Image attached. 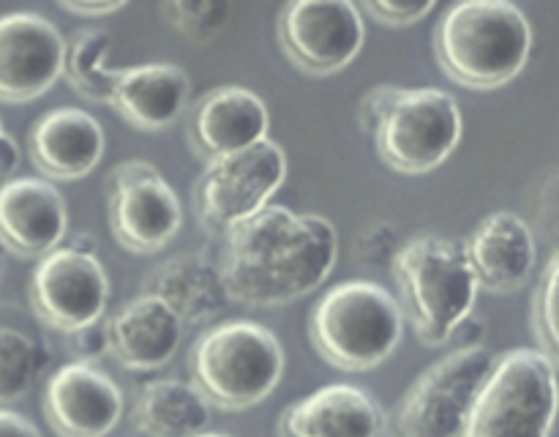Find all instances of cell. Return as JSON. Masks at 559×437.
I'll return each instance as SVG.
<instances>
[{"label":"cell","instance_id":"cell-1","mask_svg":"<svg viewBox=\"0 0 559 437\" xmlns=\"http://www.w3.org/2000/svg\"><path fill=\"white\" fill-rule=\"evenodd\" d=\"M338 260V233L320 213L265 205L224 233L222 276L229 300L271 309L314 293Z\"/></svg>","mask_w":559,"mask_h":437},{"label":"cell","instance_id":"cell-2","mask_svg":"<svg viewBox=\"0 0 559 437\" xmlns=\"http://www.w3.org/2000/svg\"><path fill=\"white\" fill-rule=\"evenodd\" d=\"M533 55V25L511 0H462L435 27L442 74L469 91H497L516 80Z\"/></svg>","mask_w":559,"mask_h":437},{"label":"cell","instance_id":"cell-3","mask_svg":"<svg viewBox=\"0 0 559 437\" xmlns=\"http://www.w3.org/2000/svg\"><path fill=\"white\" fill-rule=\"evenodd\" d=\"M399 306L426 347H445L453 328L473 315L478 279L462 244L445 235H413L393 255Z\"/></svg>","mask_w":559,"mask_h":437},{"label":"cell","instance_id":"cell-4","mask_svg":"<svg viewBox=\"0 0 559 437\" xmlns=\"http://www.w3.org/2000/svg\"><path fill=\"white\" fill-rule=\"evenodd\" d=\"M309 336L322 361L342 371L385 364L404 336L399 300L371 279L336 284L311 309Z\"/></svg>","mask_w":559,"mask_h":437},{"label":"cell","instance_id":"cell-5","mask_svg":"<svg viewBox=\"0 0 559 437\" xmlns=\"http://www.w3.org/2000/svg\"><path fill=\"white\" fill-rule=\"evenodd\" d=\"M189 366L207 402L222 410H249L276 391L287 358L271 328L224 320L197 339Z\"/></svg>","mask_w":559,"mask_h":437},{"label":"cell","instance_id":"cell-6","mask_svg":"<svg viewBox=\"0 0 559 437\" xmlns=\"http://www.w3.org/2000/svg\"><path fill=\"white\" fill-rule=\"evenodd\" d=\"M557 415V361L533 347L495 358L475 393L462 437H551Z\"/></svg>","mask_w":559,"mask_h":437},{"label":"cell","instance_id":"cell-7","mask_svg":"<svg viewBox=\"0 0 559 437\" xmlns=\"http://www.w3.org/2000/svg\"><path fill=\"white\" fill-rule=\"evenodd\" d=\"M464 120L453 93L440 87H402L374 129L377 153L402 175L442 167L462 142Z\"/></svg>","mask_w":559,"mask_h":437},{"label":"cell","instance_id":"cell-8","mask_svg":"<svg viewBox=\"0 0 559 437\" xmlns=\"http://www.w3.org/2000/svg\"><path fill=\"white\" fill-rule=\"evenodd\" d=\"M495 366L486 347L451 350L431 364L399 399L391 415L393 437H462L475 393Z\"/></svg>","mask_w":559,"mask_h":437},{"label":"cell","instance_id":"cell-9","mask_svg":"<svg viewBox=\"0 0 559 437\" xmlns=\"http://www.w3.org/2000/svg\"><path fill=\"white\" fill-rule=\"evenodd\" d=\"M287 178V153L276 140H262L246 151L213 158L202 169L194 191L197 216L207 233H227L243 218L271 205Z\"/></svg>","mask_w":559,"mask_h":437},{"label":"cell","instance_id":"cell-10","mask_svg":"<svg viewBox=\"0 0 559 437\" xmlns=\"http://www.w3.org/2000/svg\"><path fill=\"white\" fill-rule=\"evenodd\" d=\"M107 218L112 238L131 255H156L183 227V205L158 167L129 158L107 178Z\"/></svg>","mask_w":559,"mask_h":437},{"label":"cell","instance_id":"cell-11","mask_svg":"<svg viewBox=\"0 0 559 437\" xmlns=\"http://www.w3.org/2000/svg\"><path fill=\"white\" fill-rule=\"evenodd\" d=\"M276 36L295 69L331 76L360 55L366 22L353 0H293L278 11Z\"/></svg>","mask_w":559,"mask_h":437},{"label":"cell","instance_id":"cell-12","mask_svg":"<svg viewBox=\"0 0 559 437\" xmlns=\"http://www.w3.org/2000/svg\"><path fill=\"white\" fill-rule=\"evenodd\" d=\"M27 300L38 320L52 331L74 333L98 322L107 311L109 276L96 255L58 246L36 262Z\"/></svg>","mask_w":559,"mask_h":437},{"label":"cell","instance_id":"cell-13","mask_svg":"<svg viewBox=\"0 0 559 437\" xmlns=\"http://www.w3.org/2000/svg\"><path fill=\"white\" fill-rule=\"evenodd\" d=\"M66 38L36 11L0 14V102L27 104L63 76Z\"/></svg>","mask_w":559,"mask_h":437},{"label":"cell","instance_id":"cell-14","mask_svg":"<svg viewBox=\"0 0 559 437\" xmlns=\"http://www.w3.org/2000/svg\"><path fill=\"white\" fill-rule=\"evenodd\" d=\"M44 418L58 437H107L123 415V391L96 364H63L44 388Z\"/></svg>","mask_w":559,"mask_h":437},{"label":"cell","instance_id":"cell-15","mask_svg":"<svg viewBox=\"0 0 559 437\" xmlns=\"http://www.w3.org/2000/svg\"><path fill=\"white\" fill-rule=\"evenodd\" d=\"M271 113L251 87L218 85L189 109L186 140L205 162L246 151L267 140Z\"/></svg>","mask_w":559,"mask_h":437},{"label":"cell","instance_id":"cell-16","mask_svg":"<svg viewBox=\"0 0 559 437\" xmlns=\"http://www.w3.org/2000/svg\"><path fill=\"white\" fill-rule=\"evenodd\" d=\"M69 233V208L58 186L14 178L0 186V246L22 260H41Z\"/></svg>","mask_w":559,"mask_h":437},{"label":"cell","instance_id":"cell-17","mask_svg":"<svg viewBox=\"0 0 559 437\" xmlns=\"http://www.w3.org/2000/svg\"><path fill=\"white\" fill-rule=\"evenodd\" d=\"M462 249L478 287L489 293H516L533 279L538 265L533 227L513 211H495L480 218Z\"/></svg>","mask_w":559,"mask_h":437},{"label":"cell","instance_id":"cell-18","mask_svg":"<svg viewBox=\"0 0 559 437\" xmlns=\"http://www.w3.org/2000/svg\"><path fill=\"white\" fill-rule=\"evenodd\" d=\"M107 137L102 123L80 107H58L33 123L27 153L44 180H80L102 164Z\"/></svg>","mask_w":559,"mask_h":437},{"label":"cell","instance_id":"cell-19","mask_svg":"<svg viewBox=\"0 0 559 437\" xmlns=\"http://www.w3.org/2000/svg\"><path fill=\"white\" fill-rule=\"evenodd\" d=\"M191 80L175 63H136L118 69L109 107L136 131H164L189 109Z\"/></svg>","mask_w":559,"mask_h":437},{"label":"cell","instance_id":"cell-20","mask_svg":"<svg viewBox=\"0 0 559 437\" xmlns=\"http://www.w3.org/2000/svg\"><path fill=\"white\" fill-rule=\"evenodd\" d=\"M109 355L129 371L162 369L183 342L180 317L153 295L142 293L107 322Z\"/></svg>","mask_w":559,"mask_h":437},{"label":"cell","instance_id":"cell-21","mask_svg":"<svg viewBox=\"0 0 559 437\" xmlns=\"http://www.w3.org/2000/svg\"><path fill=\"white\" fill-rule=\"evenodd\" d=\"M380 404L349 382L317 388L278 418V437H380Z\"/></svg>","mask_w":559,"mask_h":437},{"label":"cell","instance_id":"cell-22","mask_svg":"<svg viewBox=\"0 0 559 437\" xmlns=\"http://www.w3.org/2000/svg\"><path fill=\"white\" fill-rule=\"evenodd\" d=\"M142 293L167 304L180 322H211L229 304L218 262L207 251H178L145 276Z\"/></svg>","mask_w":559,"mask_h":437},{"label":"cell","instance_id":"cell-23","mask_svg":"<svg viewBox=\"0 0 559 437\" xmlns=\"http://www.w3.org/2000/svg\"><path fill=\"white\" fill-rule=\"evenodd\" d=\"M131 421L145 437H194L211 424V402L194 382L153 380L136 393Z\"/></svg>","mask_w":559,"mask_h":437},{"label":"cell","instance_id":"cell-24","mask_svg":"<svg viewBox=\"0 0 559 437\" xmlns=\"http://www.w3.org/2000/svg\"><path fill=\"white\" fill-rule=\"evenodd\" d=\"M112 52V36L104 27H82L71 33L66 42L63 76L71 91L85 96L87 102H109V91L118 69L109 66Z\"/></svg>","mask_w":559,"mask_h":437},{"label":"cell","instance_id":"cell-25","mask_svg":"<svg viewBox=\"0 0 559 437\" xmlns=\"http://www.w3.org/2000/svg\"><path fill=\"white\" fill-rule=\"evenodd\" d=\"M47 361V350L36 339L16 328H0V404H11L25 397Z\"/></svg>","mask_w":559,"mask_h":437},{"label":"cell","instance_id":"cell-26","mask_svg":"<svg viewBox=\"0 0 559 437\" xmlns=\"http://www.w3.org/2000/svg\"><path fill=\"white\" fill-rule=\"evenodd\" d=\"M158 11L175 31L194 42H207L227 25L235 9L224 0H169L158 5Z\"/></svg>","mask_w":559,"mask_h":437},{"label":"cell","instance_id":"cell-27","mask_svg":"<svg viewBox=\"0 0 559 437\" xmlns=\"http://www.w3.org/2000/svg\"><path fill=\"white\" fill-rule=\"evenodd\" d=\"M559 260L551 255L538 290L533 295V333L538 339V350L557 361V284H559Z\"/></svg>","mask_w":559,"mask_h":437},{"label":"cell","instance_id":"cell-28","mask_svg":"<svg viewBox=\"0 0 559 437\" xmlns=\"http://www.w3.org/2000/svg\"><path fill=\"white\" fill-rule=\"evenodd\" d=\"M360 14L371 16L374 22L388 27H407L415 22L426 20L435 11V0H424V3H396V0H366L358 5Z\"/></svg>","mask_w":559,"mask_h":437},{"label":"cell","instance_id":"cell-29","mask_svg":"<svg viewBox=\"0 0 559 437\" xmlns=\"http://www.w3.org/2000/svg\"><path fill=\"white\" fill-rule=\"evenodd\" d=\"M396 251V229L388 222H377L371 227H366V233H360L358 255H364V260H369L371 265L393 260Z\"/></svg>","mask_w":559,"mask_h":437},{"label":"cell","instance_id":"cell-30","mask_svg":"<svg viewBox=\"0 0 559 437\" xmlns=\"http://www.w3.org/2000/svg\"><path fill=\"white\" fill-rule=\"evenodd\" d=\"M402 87L399 85H374L371 91H366L358 102V126L366 134H374L377 123L382 120V115L388 113V107L393 104V98L399 96Z\"/></svg>","mask_w":559,"mask_h":437},{"label":"cell","instance_id":"cell-31","mask_svg":"<svg viewBox=\"0 0 559 437\" xmlns=\"http://www.w3.org/2000/svg\"><path fill=\"white\" fill-rule=\"evenodd\" d=\"M71 344H74L76 355L85 364H93L96 358L109 353V336H107V322H91V326L80 328V331L69 333Z\"/></svg>","mask_w":559,"mask_h":437},{"label":"cell","instance_id":"cell-32","mask_svg":"<svg viewBox=\"0 0 559 437\" xmlns=\"http://www.w3.org/2000/svg\"><path fill=\"white\" fill-rule=\"evenodd\" d=\"M484 339L486 322L473 311V315H467L456 328H453L451 336H448V344H451V350H478L484 347Z\"/></svg>","mask_w":559,"mask_h":437},{"label":"cell","instance_id":"cell-33","mask_svg":"<svg viewBox=\"0 0 559 437\" xmlns=\"http://www.w3.org/2000/svg\"><path fill=\"white\" fill-rule=\"evenodd\" d=\"M60 9L82 16V20H104V16H112L126 9V0H63Z\"/></svg>","mask_w":559,"mask_h":437},{"label":"cell","instance_id":"cell-34","mask_svg":"<svg viewBox=\"0 0 559 437\" xmlns=\"http://www.w3.org/2000/svg\"><path fill=\"white\" fill-rule=\"evenodd\" d=\"M0 437H41L36 424L9 408H0Z\"/></svg>","mask_w":559,"mask_h":437},{"label":"cell","instance_id":"cell-35","mask_svg":"<svg viewBox=\"0 0 559 437\" xmlns=\"http://www.w3.org/2000/svg\"><path fill=\"white\" fill-rule=\"evenodd\" d=\"M16 164H20V145H16V140L5 131L3 120H0V175L14 173Z\"/></svg>","mask_w":559,"mask_h":437},{"label":"cell","instance_id":"cell-36","mask_svg":"<svg viewBox=\"0 0 559 437\" xmlns=\"http://www.w3.org/2000/svg\"><path fill=\"white\" fill-rule=\"evenodd\" d=\"M69 246L71 249L82 251V255H96V240H93V235H87V233L74 235V240H71Z\"/></svg>","mask_w":559,"mask_h":437},{"label":"cell","instance_id":"cell-37","mask_svg":"<svg viewBox=\"0 0 559 437\" xmlns=\"http://www.w3.org/2000/svg\"><path fill=\"white\" fill-rule=\"evenodd\" d=\"M194 437H233V435H224V432H200V435H194Z\"/></svg>","mask_w":559,"mask_h":437}]
</instances>
